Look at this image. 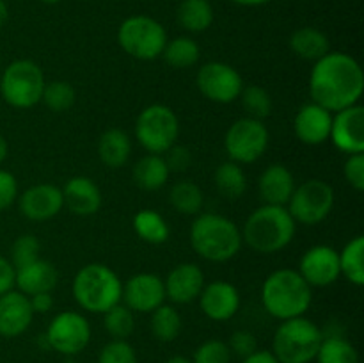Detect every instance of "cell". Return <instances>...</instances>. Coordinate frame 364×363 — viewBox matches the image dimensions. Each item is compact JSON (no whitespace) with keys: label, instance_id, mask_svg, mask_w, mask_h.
<instances>
[{"label":"cell","instance_id":"6da1fadb","mask_svg":"<svg viewBox=\"0 0 364 363\" xmlns=\"http://www.w3.org/2000/svg\"><path fill=\"white\" fill-rule=\"evenodd\" d=\"M364 93L363 68L350 53L327 52L309 73L311 102L329 112H338L359 103Z\"/></svg>","mask_w":364,"mask_h":363},{"label":"cell","instance_id":"7a4b0ae2","mask_svg":"<svg viewBox=\"0 0 364 363\" xmlns=\"http://www.w3.org/2000/svg\"><path fill=\"white\" fill-rule=\"evenodd\" d=\"M297 231V223L287 206L262 205L252 210L240 230L242 242L252 251L274 255L291 244Z\"/></svg>","mask_w":364,"mask_h":363},{"label":"cell","instance_id":"3957f363","mask_svg":"<svg viewBox=\"0 0 364 363\" xmlns=\"http://www.w3.org/2000/svg\"><path fill=\"white\" fill-rule=\"evenodd\" d=\"M313 302V288L294 269H277L262 285V305L277 320L302 317Z\"/></svg>","mask_w":364,"mask_h":363},{"label":"cell","instance_id":"277c9868","mask_svg":"<svg viewBox=\"0 0 364 363\" xmlns=\"http://www.w3.org/2000/svg\"><path fill=\"white\" fill-rule=\"evenodd\" d=\"M191 246L201 258L213 263L230 262L240 253V228L220 214H199L188 231Z\"/></svg>","mask_w":364,"mask_h":363},{"label":"cell","instance_id":"5b68a950","mask_svg":"<svg viewBox=\"0 0 364 363\" xmlns=\"http://www.w3.org/2000/svg\"><path fill=\"white\" fill-rule=\"evenodd\" d=\"M71 294L82 310L103 315L107 310L121 302L123 281L109 265L92 262L80 267L75 274Z\"/></svg>","mask_w":364,"mask_h":363},{"label":"cell","instance_id":"8992f818","mask_svg":"<svg viewBox=\"0 0 364 363\" xmlns=\"http://www.w3.org/2000/svg\"><path fill=\"white\" fill-rule=\"evenodd\" d=\"M323 331L302 317L281 320L272 338V354L279 363H311L316 358Z\"/></svg>","mask_w":364,"mask_h":363},{"label":"cell","instance_id":"52a82bcc","mask_svg":"<svg viewBox=\"0 0 364 363\" xmlns=\"http://www.w3.org/2000/svg\"><path fill=\"white\" fill-rule=\"evenodd\" d=\"M45 84V73L38 63L16 59L0 75V96L13 109H32L41 102Z\"/></svg>","mask_w":364,"mask_h":363},{"label":"cell","instance_id":"ba28073f","mask_svg":"<svg viewBox=\"0 0 364 363\" xmlns=\"http://www.w3.org/2000/svg\"><path fill=\"white\" fill-rule=\"evenodd\" d=\"M117 43L124 53L137 60H153L162 56L167 43L164 25L148 14H134L121 21Z\"/></svg>","mask_w":364,"mask_h":363},{"label":"cell","instance_id":"9c48e42d","mask_svg":"<svg viewBox=\"0 0 364 363\" xmlns=\"http://www.w3.org/2000/svg\"><path fill=\"white\" fill-rule=\"evenodd\" d=\"M135 137L148 153L164 155L180 137V120L171 107L153 103L144 107L137 116Z\"/></svg>","mask_w":364,"mask_h":363},{"label":"cell","instance_id":"30bf717a","mask_svg":"<svg viewBox=\"0 0 364 363\" xmlns=\"http://www.w3.org/2000/svg\"><path fill=\"white\" fill-rule=\"evenodd\" d=\"M334 201L336 196L333 185L326 180L311 178L302 182L301 185H295L294 194L287 203V210L297 224L316 226L329 217L334 209Z\"/></svg>","mask_w":364,"mask_h":363},{"label":"cell","instance_id":"8fae6325","mask_svg":"<svg viewBox=\"0 0 364 363\" xmlns=\"http://www.w3.org/2000/svg\"><path fill=\"white\" fill-rule=\"evenodd\" d=\"M270 142L269 128L263 121L240 117L235 121L224 137V149L231 162L252 164L262 159Z\"/></svg>","mask_w":364,"mask_h":363},{"label":"cell","instance_id":"7c38bea8","mask_svg":"<svg viewBox=\"0 0 364 363\" xmlns=\"http://www.w3.org/2000/svg\"><path fill=\"white\" fill-rule=\"evenodd\" d=\"M43 340L46 342V347L59 354L75 356L91 342V324L82 313L66 310L53 317Z\"/></svg>","mask_w":364,"mask_h":363},{"label":"cell","instance_id":"4fadbf2b","mask_svg":"<svg viewBox=\"0 0 364 363\" xmlns=\"http://www.w3.org/2000/svg\"><path fill=\"white\" fill-rule=\"evenodd\" d=\"M199 93L215 103H231L240 98L244 80L237 68L223 60H210L198 70L196 77Z\"/></svg>","mask_w":364,"mask_h":363},{"label":"cell","instance_id":"5bb4252c","mask_svg":"<svg viewBox=\"0 0 364 363\" xmlns=\"http://www.w3.org/2000/svg\"><path fill=\"white\" fill-rule=\"evenodd\" d=\"M299 274L311 288H326L340 280V256L334 248L316 244L299 260Z\"/></svg>","mask_w":364,"mask_h":363},{"label":"cell","instance_id":"9a60e30c","mask_svg":"<svg viewBox=\"0 0 364 363\" xmlns=\"http://www.w3.org/2000/svg\"><path fill=\"white\" fill-rule=\"evenodd\" d=\"M121 302L134 313H151L166 302V287L159 274L139 273L123 285Z\"/></svg>","mask_w":364,"mask_h":363},{"label":"cell","instance_id":"2e32d148","mask_svg":"<svg viewBox=\"0 0 364 363\" xmlns=\"http://www.w3.org/2000/svg\"><path fill=\"white\" fill-rule=\"evenodd\" d=\"M329 141L347 155L364 153V107L361 103L333 114Z\"/></svg>","mask_w":364,"mask_h":363},{"label":"cell","instance_id":"e0dca14e","mask_svg":"<svg viewBox=\"0 0 364 363\" xmlns=\"http://www.w3.org/2000/svg\"><path fill=\"white\" fill-rule=\"evenodd\" d=\"M18 210L28 221L43 223L64 209L63 191L52 184H36L18 194Z\"/></svg>","mask_w":364,"mask_h":363},{"label":"cell","instance_id":"ac0fdd59","mask_svg":"<svg viewBox=\"0 0 364 363\" xmlns=\"http://www.w3.org/2000/svg\"><path fill=\"white\" fill-rule=\"evenodd\" d=\"M198 301L201 312L210 320L226 322L233 319L240 310V292L230 281L215 280L205 283Z\"/></svg>","mask_w":364,"mask_h":363},{"label":"cell","instance_id":"d6986e66","mask_svg":"<svg viewBox=\"0 0 364 363\" xmlns=\"http://www.w3.org/2000/svg\"><path fill=\"white\" fill-rule=\"evenodd\" d=\"M205 283V273L198 263H178L164 280L166 299L176 302V305H188L199 298Z\"/></svg>","mask_w":364,"mask_h":363},{"label":"cell","instance_id":"ffe728a7","mask_svg":"<svg viewBox=\"0 0 364 363\" xmlns=\"http://www.w3.org/2000/svg\"><path fill=\"white\" fill-rule=\"evenodd\" d=\"M333 112L320 107L318 103H304L297 110L294 120V132L302 144L318 146L329 141Z\"/></svg>","mask_w":364,"mask_h":363},{"label":"cell","instance_id":"44dd1931","mask_svg":"<svg viewBox=\"0 0 364 363\" xmlns=\"http://www.w3.org/2000/svg\"><path fill=\"white\" fill-rule=\"evenodd\" d=\"M36 313L32 312L28 295L20 290H9L0 295V337L16 338L31 327Z\"/></svg>","mask_w":364,"mask_h":363},{"label":"cell","instance_id":"7402d4cb","mask_svg":"<svg viewBox=\"0 0 364 363\" xmlns=\"http://www.w3.org/2000/svg\"><path fill=\"white\" fill-rule=\"evenodd\" d=\"M60 191H63L64 206L75 216L87 217L102 209V191L89 177L70 178Z\"/></svg>","mask_w":364,"mask_h":363},{"label":"cell","instance_id":"603a6c76","mask_svg":"<svg viewBox=\"0 0 364 363\" xmlns=\"http://www.w3.org/2000/svg\"><path fill=\"white\" fill-rule=\"evenodd\" d=\"M59 283V273L55 265L48 260L39 256L34 262L14 269V287L25 295L41 294V292H53Z\"/></svg>","mask_w":364,"mask_h":363},{"label":"cell","instance_id":"cb8c5ba5","mask_svg":"<svg viewBox=\"0 0 364 363\" xmlns=\"http://www.w3.org/2000/svg\"><path fill=\"white\" fill-rule=\"evenodd\" d=\"M295 178L283 164H270L258 178V194L263 205L287 206L295 191Z\"/></svg>","mask_w":364,"mask_h":363},{"label":"cell","instance_id":"d4e9b609","mask_svg":"<svg viewBox=\"0 0 364 363\" xmlns=\"http://www.w3.org/2000/svg\"><path fill=\"white\" fill-rule=\"evenodd\" d=\"M132 155V141L121 128H109L98 139V157L103 166L117 169L128 162Z\"/></svg>","mask_w":364,"mask_h":363},{"label":"cell","instance_id":"484cf974","mask_svg":"<svg viewBox=\"0 0 364 363\" xmlns=\"http://www.w3.org/2000/svg\"><path fill=\"white\" fill-rule=\"evenodd\" d=\"M290 48L299 59L316 63L327 52H331V43L326 32L316 27H301L290 36Z\"/></svg>","mask_w":364,"mask_h":363},{"label":"cell","instance_id":"4316f807","mask_svg":"<svg viewBox=\"0 0 364 363\" xmlns=\"http://www.w3.org/2000/svg\"><path fill=\"white\" fill-rule=\"evenodd\" d=\"M134 182L137 187L142 191H159L169 180V167H167L164 155H155V153H148L142 159L137 160L134 166Z\"/></svg>","mask_w":364,"mask_h":363},{"label":"cell","instance_id":"83f0119b","mask_svg":"<svg viewBox=\"0 0 364 363\" xmlns=\"http://www.w3.org/2000/svg\"><path fill=\"white\" fill-rule=\"evenodd\" d=\"M213 7L210 0H181L176 11V20L185 31L192 34H199L212 27Z\"/></svg>","mask_w":364,"mask_h":363},{"label":"cell","instance_id":"f1b7e54d","mask_svg":"<svg viewBox=\"0 0 364 363\" xmlns=\"http://www.w3.org/2000/svg\"><path fill=\"white\" fill-rule=\"evenodd\" d=\"M132 224H134V231L137 233V237L148 244L160 246L169 241V224L164 219L162 214H159L156 210H139L134 216Z\"/></svg>","mask_w":364,"mask_h":363},{"label":"cell","instance_id":"f546056e","mask_svg":"<svg viewBox=\"0 0 364 363\" xmlns=\"http://www.w3.org/2000/svg\"><path fill=\"white\" fill-rule=\"evenodd\" d=\"M217 192L226 199H240L247 192V174L237 162H223L213 173Z\"/></svg>","mask_w":364,"mask_h":363},{"label":"cell","instance_id":"4dcf8cb0","mask_svg":"<svg viewBox=\"0 0 364 363\" xmlns=\"http://www.w3.org/2000/svg\"><path fill=\"white\" fill-rule=\"evenodd\" d=\"M164 60L174 70H187L198 64L201 57V48L198 41L188 36H178L174 39H167L162 52Z\"/></svg>","mask_w":364,"mask_h":363},{"label":"cell","instance_id":"1f68e13d","mask_svg":"<svg viewBox=\"0 0 364 363\" xmlns=\"http://www.w3.org/2000/svg\"><path fill=\"white\" fill-rule=\"evenodd\" d=\"M340 256V273L355 287L364 285V237L355 235L343 246Z\"/></svg>","mask_w":364,"mask_h":363},{"label":"cell","instance_id":"d6a6232c","mask_svg":"<svg viewBox=\"0 0 364 363\" xmlns=\"http://www.w3.org/2000/svg\"><path fill=\"white\" fill-rule=\"evenodd\" d=\"M169 203L178 214L199 216L205 206V194L201 187L191 180H180L171 187Z\"/></svg>","mask_w":364,"mask_h":363},{"label":"cell","instance_id":"836d02e7","mask_svg":"<svg viewBox=\"0 0 364 363\" xmlns=\"http://www.w3.org/2000/svg\"><path fill=\"white\" fill-rule=\"evenodd\" d=\"M151 333L159 342L169 344L178 338L181 333V315L173 305H160L151 312Z\"/></svg>","mask_w":364,"mask_h":363},{"label":"cell","instance_id":"e575fe53","mask_svg":"<svg viewBox=\"0 0 364 363\" xmlns=\"http://www.w3.org/2000/svg\"><path fill=\"white\" fill-rule=\"evenodd\" d=\"M316 363H359V352L341 335L323 337L316 352Z\"/></svg>","mask_w":364,"mask_h":363},{"label":"cell","instance_id":"d590c367","mask_svg":"<svg viewBox=\"0 0 364 363\" xmlns=\"http://www.w3.org/2000/svg\"><path fill=\"white\" fill-rule=\"evenodd\" d=\"M103 327L114 340H127L135 330V317L123 302L112 306L103 313Z\"/></svg>","mask_w":364,"mask_h":363},{"label":"cell","instance_id":"8d00e7d4","mask_svg":"<svg viewBox=\"0 0 364 363\" xmlns=\"http://www.w3.org/2000/svg\"><path fill=\"white\" fill-rule=\"evenodd\" d=\"M242 107L247 112V117H252V120H267V117L272 114V96L262 85H247L242 89L240 93Z\"/></svg>","mask_w":364,"mask_h":363},{"label":"cell","instance_id":"74e56055","mask_svg":"<svg viewBox=\"0 0 364 363\" xmlns=\"http://www.w3.org/2000/svg\"><path fill=\"white\" fill-rule=\"evenodd\" d=\"M75 100H77V91L70 82L64 80L46 82L41 95V102L53 112H66L75 105Z\"/></svg>","mask_w":364,"mask_h":363},{"label":"cell","instance_id":"f35d334b","mask_svg":"<svg viewBox=\"0 0 364 363\" xmlns=\"http://www.w3.org/2000/svg\"><path fill=\"white\" fill-rule=\"evenodd\" d=\"M39 251H41V242H39V238L36 235H20L13 242V248H11V263L14 265V269L21 265H27V263L39 258Z\"/></svg>","mask_w":364,"mask_h":363},{"label":"cell","instance_id":"ab89813d","mask_svg":"<svg viewBox=\"0 0 364 363\" xmlns=\"http://www.w3.org/2000/svg\"><path fill=\"white\" fill-rule=\"evenodd\" d=\"M231 351L228 347L226 342L217 340H206L196 349L192 363H231Z\"/></svg>","mask_w":364,"mask_h":363},{"label":"cell","instance_id":"60d3db41","mask_svg":"<svg viewBox=\"0 0 364 363\" xmlns=\"http://www.w3.org/2000/svg\"><path fill=\"white\" fill-rule=\"evenodd\" d=\"M98 363H139L134 345L127 340H110L100 351Z\"/></svg>","mask_w":364,"mask_h":363},{"label":"cell","instance_id":"b9f144b4","mask_svg":"<svg viewBox=\"0 0 364 363\" xmlns=\"http://www.w3.org/2000/svg\"><path fill=\"white\" fill-rule=\"evenodd\" d=\"M228 347H230L231 356H238L240 359H244L255 351H258V340L251 331L238 330L230 337Z\"/></svg>","mask_w":364,"mask_h":363},{"label":"cell","instance_id":"7bdbcfd3","mask_svg":"<svg viewBox=\"0 0 364 363\" xmlns=\"http://www.w3.org/2000/svg\"><path fill=\"white\" fill-rule=\"evenodd\" d=\"M343 177L347 184L358 192L364 191V153H352L343 164Z\"/></svg>","mask_w":364,"mask_h":363},{"label":"cell","instance_id":"ee69618b","mask_svg":"<svg viewBox=\"0 0 364 363\" xmlns=\"http://www.w3.org/2000/svg\"><path fill=\"white\" fill-rule=\"evenodd\" d=\"M164 160H166L169 173H183L191 167L192 164V153L187 146L174 144L164 153Z\"/></svg>","mask_w":364,"mask_h":363},{"label":"cell","instance_id":"f6af8a7d","mask_svg":"<svg viewBox=\"0 0 364 363\" xmlns=\"http://www.w3.org/2000/svg\"><path fill=\"white\" fill-rule=\"evenodd\" d=\"M18 199V180L11 171L0 169V214Z\"/></svg>","mask_w":364,"mask_h":363},{"label":"cell","instance_id":"bcb514c9","mask_svg":"<svg viewBox=\"0 0 364 363\" xmlns=\"http://www.w3.org/2000/svg\"><path fill=\"white\" fill-rule=\"evenodd\" d=\"M14 288V265L9 258L0 255V295Z\"/></svg>","mask_w":364,"mask_h":363},{"label":"cell","instance_id":"7dc6e473","mask_svg":"<svg viewBox=\"0 0 364 363\" xmlns=\"http://www.w3.org/2000/svg\"><path fill=\"white\" fill-rule=\"evenodd\" d=\"M34 313H48L53 308V295L52 292H41V294H34L28 298Z\"/></svg>","mask_w":364,"mask_h":363},{"label":"cell","instance_id":"c3c4849f","mask_svg":"<svg viewBox=\"0 0 364 363\" xmlns=\"http://www.w3.org/2000/svg\"><path fill=\"white\" fill-rule=\"evenodd\" d=\"M240 363H279L276 359V356L270 351H255L252 354H249L247 358L242 359Z\"/></svg>","mask_w":364,"mask_h":363},{"label":"cell","instance_id":"681fc988","mask_svg":"<svg viewBox=\"0 0 364 363\" xmlns=\"http://www.w3.org/2000/svg\"><path fill=\"white\" fill-rule=\"evenodd\" d=\"M233 4L242 7H259V6H265V4L272 2V0H231Z\"/></svg>","mask_w":364,"mask_h":363},{"label":"cell","instance_id":"f907efd6","mask_svg":"<svg viewBox=\"0 0 364 363\" xmlns=\"http://www.w3.org/2000/svg\"><path fill=\"white\" fill-rule=\"evenodd\" d=\"M7 153H9V144H7L6 137L0 134V166H2L4 160L7 159Z\"/></svg>","mask_w":364,"mask_h":363},{"label":"cell","instance_id":"816d5d0a","mask_svg":"<svg viewBox=\"0 0 364 363\" xmlns=\"http://www.w3.org/2000/svg\"><path fill=\"white\" fill-rule=\"evenodd\" d=\"M7 18H9V7H7L6 0H0V28L6 25Z\"/></svg>","mask_w":364,"mask_h":363},{"label":"cell","instance_id":"f5cc1de1","mask_svg":"<svg viewBox=\"0 0 364 363\" xmlns=\"http://www.w3.org/2000/svg\"><path fill=\"white\" fill-rule=\"evenodd\" d=\"M164 363H192V359L185 358V356H171V358L166 359Z\"/></svg>","mask_w":364,"mask_h":363},{"label":"cell","instance_id":"db71d44e","mask_svg":"<svg viewBox=\"0 0 364 363\" xmlns=\"http://www.w3.org/2000/svg\"><path fill=\"white\" fill-rule=\"evenodd\" d=\"M43 4H50V6H53V4H59L60 0H41Z\"/></svg>","mask_w":364,"mask_h":363},{"label":"cell","instance_id":"11a10c76","mask_svg":"<svg viewBox=\"0 0 364 363\" xmlns=\"http://www.w3.org/2000/svg\"><path fill=\"white\" fill-rule=\"evenodd\" d=\"M71 363H73V362H71Z\"/></svg>","mask_w":364,"mask_h":363}]
</instances>
